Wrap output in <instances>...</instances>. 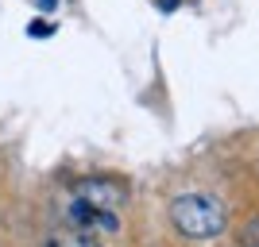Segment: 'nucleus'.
<instances>
[{"instance_id":"7ed1b4c3","label":"nucleus","mask_w":259,"mask_h":247,"mask_svg":"<svg viewBox=\"0 0 259 247\" xmlns=\"http://www.w3.org/2000/svg\"><path fill=\"white\" fill-rule=\"evenodd\" d=\"M47 247H101V243L89 236V232H77V228H74V232H58Z\"/></svg>"},{"instance_id":"f257e3e1","label":"nucleus","mask_w":259,"mask_h":247,"mask_svg":"<svg viewBox=\"0 0 259 247\" xmlns=\"http://www.w3.org/2000/svg\"><path fill=\"white\" fill-rule=\"evenodd\" d=\"M170 224L190 239H213L225 232L228 224V213L217 197L205 193H182L170 201Z\"/></svg>"},{"instance_id":"423d86ee","label":"nucleus","mask_w":259,"mask_h":247,"mask_svg":"<svg viewBox=\"0 0 259 247\" xmlns=\"http://www.w3.org/2000/svg\"><path fill=\"white\" fill-rule=\"evenodd\" d=\"M174 4H178V0H162V8H174Z\"/></svg>"},{"instance_id":"20e7f679","label":"nucleus","mask_w":259,"mask_h":247,"mask_svg":"<svg viewBox=\"0 0 259 247\" xmlns=\"http://www.w3.org/2000/svg\"><path fill=\"white\" fill-rule=\"evenodd\" d=\"M51 31H54V27L47 20H31V23H27V35H31V39H47Z\"/></svg>"},{"instance_id":"f03ea898","label":"nucleus","mask_w":259,"mask_h":247,"mask_svg":"<svg viewBox=\"0 0 259 247\" xmlns=\"http://www.w3.org/2000/svg\"><path fill=\"white\" fill-rule=\"evenodd\" d=\"M77 201H85L97 213L116 216L124 209V201H128V189H124V182H112V178H89V182L77 185Z\"/></svg>"},{"instance_id":"39448f33","label":"nucleus","mask_w":259,"mask_h":247,"mask_svg":"<svg viewBox=\"0 0 259 247\" xmlns=\"http://www.w3.org/2000/svg\"><path fill=\"white\" fill-rule=\"evenodd\" d=\"M35 4H39L43 12H54V8H58V0H35Z\"/></svg>"}]
</instances>
